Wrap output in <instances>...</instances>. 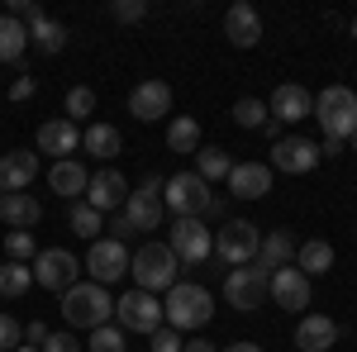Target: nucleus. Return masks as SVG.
Listing matches in <instances>:
<instances>
[{"instance_id":"22","label":"nucleus","mask_w":357,"mask_h":352,"mask_svg":"<svg viewBox=\"0 0 357 352\" xmlns=\"http://www.w3.org/2000/svg\"><path fill=\"white\" fill-rule=\"evenodd\" d=\"M33 176H38V153H5L0 158V190L10 195V190H24L33 186Z\"/></svg>"},{"instance_id":"51","label":"nucleus","mask_w":357,"mask_h":352,"mask_svg":"<svg viewBox=\"0 0 357 352\" xmlns=\"http://www.w3.org/2000/svg\"><path fill=\"white\" fill-rule=\"evenodd\" d=\"M0 200H5V190H0Z\"/></svg>"},{"instance_id":"19","label":"nucleus","mask_w":357,"mask_h":352,"mask_svg":"<svg viewBox=\"0 0 357 352\" xmlns=\"http://www.w3.org/2000/svg\"><path fill=\"white\" fill-rule=\"evenodd\" d=\"M305 114H314V95H310L305 86H296V82H281L272 91V119H281V124H301Z\"/></svg>"},{"instance_id":"23","label":"nucleus","mask_w":357,"mask_h":352,"mask_svg":"<svg viewBox=\"0 0 357 352\" xmlns=\"http://www.w3.org/2000/svg\"><path fill=\"white\" fill-rule=\"evenodd\" d=\"M296 234H286V229H272L262 243H257V267L262 271H281V267H291L296 262Z\"/></svg>"},{"instance_id":"14","label":"nucleus","mask_w":357,"mask_h":352,"mask_svg":"<svg viewBox=\"0 0 357 352\" xmlns=\"http://www.w3.org/2000/svg\"><path fill=\"white\" fill-rule=\"evenodd\" d=\"M272 167L276 171H291V176H305V171H314L319 167V148L310 143V138H276L272 143Z\"/></svg>"},{"instance_id":"30","label":"nucleus","mask_w":357,"mask_h":352,"mask_svg":"<svg viewBox=\"0 0 357 352\" xmlns=\"http://www.w3.org/2000/svg\"><path fill=\"white\" fill-rule=\"evenodd\" d=\"M296 262H301L305 276H324V271L333 267V247L324 243V238H310V243L296 247Z\"/></svg>"},{"instance_id":"45","label":"nucleus","mask_w":357,"mask_h":352,"mask_svg":"<svg viewBox=\"0 0 357 352\" xmlns=\"http://www.w3.org/2000/svg\"><path fill=\"white\" fill-rule=\"evenodd\" d=\"M324 158H343V138H324V143H319V162H324Z\"/></svg>"},{"instance_id":"43","label":"nucleus","mask_w":357,"mask_h":352,"mask_svg":"<svg viewBox=\"0 0 357 352\" xmlns=\"http://www.w3.org/2000/svg\"><path fill=\"white\" fill-rule=\"evenodd\" d=\"M110 238H114V243H124V238H134V224H129V219L119 215V219L110 224Z\"/></svg>"},{"instance_id":"1","label":"nucleus","mask_w":357,"mask_h":352,"mask_svg":"<svg viewBox=\"0 0 357 352\" xmlns=\"http://www.w3.org/2000/svg\"><path fill=\"white\" fill-rule=\"evenodd\" d=\"M162 319H167V328H176V333H191V328H205L210 319H215V296H210L205 286H191V281H176V286L167 291Z\"/></svg>"},{"instance_id":"31","label":"nucleus","mask_w":357,"mask_h":352,"mask_svg":"<svg viewBox=\"0 0 357 352\" xmlns=\"http://www.w3.org/2000/svg\"><path fill=\"white\" fill-rule=\"evenodd\" d=\"M229 171H234V162H229L224 148H200L195 153V176L200 181H229Z\"/></svg>"},{"instance_id":"36","label":"nucleus","mask_w":357,"mask_h":352,"mask_svg":"<svg viewBox=\"0 0 357 352\" xmlns=\"http://www.w3.org/2000/svg\"><path fill=\"white\" fill-rule=\"evenodd\" d=\"M91 352H124V328H114V324H100V328H91V343H86Z\"/></svg>"},{"instance_id":"29","label":"nucleus","mask_w":357,"mask_h":352,"mask_svg":"<svg viewBox=\"0 0 357 352\" xmlns=\"http://www.w3.org/2000/svg\"><path fill=\"white\" fill-rule=\"evenodd\" d=\"M29 43H33L38 53L53 57V53H62V48H67V29L43 15V20H33V24H29Z\"/></svg>"},{"instance_id":"42","label":"nucleus","mask_w":357,"mask_h":352,"mask_svg":"<svg viewBox=\"0 0 357 352\" xmlns=\"http://www.w3.org/2000/svg\"><path fill=\"white\" fill-rule=\"evenodd\" d=\"M33 95V77H15V86H10V100H29Z\"/></svg>"},{"instance_id":"40","label":"nucleus","mask_w":357,"mask_h":352,"mask_svg":"<svg viewBox=\"0 0 357 352\" xmlns=\"http://www.w3.org/2000/svg\"><path fill=\"white\" fill-rule=\"evenodd\" d=\"M181 348H186V338L176 328H158L153 333V352H181Z\"/></svg>"},{"instance_id":"8","label":"nucleus","mask_w":357,"mask_h":352,"mask_svg":"<svg viewBox=\"0 0 357 352\" xmlns=\"http://www.w3.org/2000/svg\"><path fill=\"white\" fill-rule=\"evenodd\" d=\"M29 267H33V281H38L43 291H57V296H62V291H72V286H77V276H82V262H77L67 247H43Z\"/></svg>"},{"instance_id":"2","label":"nucleus","mask_w":357,"mask_h":352,"mask_svg":"<svg viewBox=\"0 0 357 352\" xmlns=\"http://www.w3.org/2000/svg\"><path fill=\"white\" fill-rule=\"evenodd\" d=\"M62 319L77 328H100L114 319V296L96 281H77L72 291H62Z\"/></svg>"},{"instance_id":"18","label":"nucleus","mask_w":357,"mask_h":352,"mask_svg":"<svg viewBox=\"0 0 357 352\" xmlns=\"http://www.w3.org/2000/svg\"><path fill=\"white\" fill-rule=\"evenodd\" d=\"M77 143H82L77 119H48V124H38V153H48L57 162H67L77 153Z\"/></svg>"},{"instance_id":"13","label":"nucleus","mask_w":357,"mask_h":352,"mask_svg":"<svg viewBox=\"0 0 357 352\" xmlns=\"http://www.w3.org/2000/svg\"><path fill=\"white\" fill-rule=\"evenodd\" d=\"M167 109H172V86L158 82V77H148V82H138L134 91H129V114H134L138 124L162 119Z\"/></svg>"},{"instance_id":"26","label":"nucleus","mask_w":357,"mask_h":352,"mask_svg":"<svg viewBox=\"0 0 357 352\" xmlns=\"http://www.w3.org/2000/svg\"><path fill=\"white\" fill-rule=\"evenodd\" d=\"M29 53V24L15 15H0V62H20Z\"/></svg>"},{"instance_id":"7","label":"nucleus","mask_w":357,"mask_h":352,"mask_svg":"<svg viewBox=\"0 0 357 352\" xmlns=\"http://www.w3.org/2000/svg\"><path fill=\"white\" fill-rule=\"evenodd\" d=\"M114 319H119V328L124 333H158L162 328V305H158V296H148V291H129V296L114 300Z\"/></svg>"},{"instance_id":"39","label":"nucleus","mask_w":357,"mask_h":352,"mask_svg":"<svg viewBox=\"0 0 357 352\" xmlns=\"http://www.w3.org/2000/svg\"><path fill=\"white\" fill-rule=\"evenodd\" d=\"M20 338H24V328L15 324L10 314H0V352H15V348H20Z\"/></svg>"},{"instance_id":"5","label":"nucleus","mask_w":357,"mask_h":352,"mask_svg":"<svg viewBox=\"0 0 357 352\" xmlns=\"http://www.w3.org/2000/svg\"><path fill=\"white\" fill-rule=\"evenodd\" d=\"M210 200H215V190H210V181H200L195 171H176V176L162 181V205L176 219H205Z\"/></svg>"},{"instance_id":"16","label":"nucleus","mask_w":357,"mask_h":352,"mask_svg":"<svg viewBox=\"0 0 357 352\" xmlns=\"http://www.w3.org/2000/svg\"><path fill=\"white\" fill-rule=\"evenodd\" d=\"M272 300L281 305V309H291V314H301L305 305H310V276H305L301 267H281L272 271Z\"/></svg>"},{"instance_id":"3","label":"nucleus","mask_w":357,"mask_h":352,"mask_svg":"<svg viewBox=\"0 0 357 352\" xmlns=\"http://www.w3.org/2000/svg\"><path fill=\"white\" fill-rule=\"evenodd\" d=\"M314 119H319L324 138H343L348 143L357 134V91H348V86H324L314 95Z\"/></svg>"},{"instance_id":"44","label":"nucleus","mask_w":357,"mask_h":352,"mask_svg":"<svg viewBox=\"0 0 357 352\" xmlns=\"http://www.w3.org/2000/svg\"><path fill=\"white\" fill-rule=\"evenodd\" d=\"M24 338H29V348H38V343H48V328H43V319H33V324L24 328Z\"/></svg>"},{"instance_id":"38","label":"nucleus","mask_w":357,"mask_h":352,"mask_svg":"<svg viewBox=\"0 0 357 352\" xmlns=\"http://www.w3.org/2000/svg\"><path fill=\"white\" fill-rule=\"evenodd\" d=\"M110 15L119 20V24H138V20L148 15V0H114V5H110Z\"/></svg>"},{"instance_id":"25","label":"nucleus","mask_w":357,"mask_h":352,"mask_svg":"<svg viewBox=\"0 0 357 352\" xmlns=\"http://www.w3.org/2000/svg\"><path fill=\"white\" fill-rule=\"evenodd\" d=\"M0 219H5L10 229H33V224L43 219V205H38L29 190H10V195L0 200Z\"/></svg>"},{"instance_id":"34","label":"nucleus","mask_w":357,"mask_h":352,"mask_svg":"<svg viewBox=\"0 0 357 352\" xmlns=\"http://www.w3.org/2000/svg\"><path fill=\"white\" fill-rule=\"evenodd\" d=\"M5 257H10V262H33V257H38L33 234H29V229H10V234H5Z\"/></svg>"},{"instance_id":"11","label":"nucleus","mask_w":357,"mask_h":352,"mask_svg":"<svg viewBox=\"0 0 357 352\" xmlns=\"http://www.w3.org/2000/svg\"><path fill=\"white\" fill-rule=\"evenodd\" d=\"M172 252H176V262H205L210 252H215V234L205 229V219H176L172 224Z\"/></svg>"},{"instance_id":"17","label":"nucleus","mask_w":357,"mask_h":352,"mask_svg":"<svg viewBox=\"0 0 357 352\" xmlns=\"http://www.w3.org/2000/svg\"><path fill=\"white\" fill-rule=\"evenodd\" d=\"M224 38L234 43V48H252L257 38H262V15H257V5H229V15H224Z\"/></svg>"},{"instance_id":"33","label":"nucleus","mask_w":357,"mask_h":352,"mask_svg":"<svg viewBox=\"0 0 357 352\" xmlns=\"http://www.w3.org/2000/svg\"><path fill=\"white\" fill-rule=\"evenodd\" d=\"M67 224L77 229V238H91V243L100 238V215H96L86 200H72V215H67Z\"/></svg>"},{"instance_id":"37","label":"nucleus","mask_w":357,"mask_h":352,"mask_svg":"<svg viewBox=\"0 0 357 352\" xmlns=\"http://www.w3.org/2000/svg\"><path fill=\"white\" fill-rule=\"evenodd\" d=\"M91 109H96V91H91V86H72V91H67V114L86 119Z\"/></svg>"},{"instance_id":"24","label":"nucleus","mask_w":357,"mask_h":352,"mask_svg":"<svg viewBox=\"0 0 357 352\" xmlns=\"http://www.w3.org/2000/svg\"><path fill=\"white\" fill-rule=\"evenodd\" d=\"M48 186H53L62 200H82L86 186H91V171H86L77 158H67V162H53V171H48Z\"/></svg>"},{"instance_id":"20","label":"nucleus","mask_w":357,"mask_h":352,"mask_svg":"<svg viewBox=\"0 0 357 352\" xmlns=\"http://www.w3.org/2000/svg\"><path fill=\"white\" fill-rule=\"evenodd\" d=\"M267 190H272V167L234 162V171H229V195H238V200H262Z\"/></svg>"},{"instance_id":"12","label":"nucleus","mask_w":357,"mask_h":352,"mask_svg":"<svg viewBox=\"0 0 357 352\" xmlns=\"http://www.w3.org/2000/svg\"><path fill=\"white\" fill-rule=\"evenodd\" d=\"M86 271L96 286H114L124 271H129V247L114 243V238H96L91 252H86Z\"/></svg>"},{"instance_id":"49","label":"nucleus","mask_w":357,"mask_h":352,"mask_svg":"<svg viewBox=\"0 0 357 352\" xmlns=\"http://www.w3.org/2000/svg\"><path fill=\"white\" fill-rule=\"evenodd\" d=\"M353 153H357V134H353Z\"/></svg>"},{"instance_id":"47","label":"nucleus","mask_w":357,"mask_h":352,"mask_svg":"<svg viewBox=\"0 0 357 352\" xmlns=\"http://www.w3.org/2000/svg\"><path fill=\"white\" fill-rule=\"evenodd\" d=\"M224 352H262V348H257V343H229Z\"/></svg>"},{"instance_id":"27","label":"nucleus","mask_w":357,"mask_h":352,"mask_svg":"<svg viewBox=\"0 0 357 352\" xmlns=\"http://www.w3.org/2000/svg\"><path fill=\"white\" fill-rule=\"evenodd\" d=\"M82 148L91 153V158H100V162H110L114 153L124 148V138H119V129H114V124H91V129L82 134Z\"/></svg>"},{"instance_id":"4","label":"nucleus","mask_w":357,"mask_h":352,"mask_svg":"<svg viewBox=\"0 0 357 352\" xmlns=\"http://www.w3.org/2000/svg\"><path fill=\"white\" fill-rule=\"evenodd\" d=\"M176 252L167 243H143L129 257V271H134V281H138V291H148V296H158V291H172L176 286Z\"/></svg>"},{"instance_id":"10","label":"nucleus","mask_w":357,"mask_h":352,"mask_svg":"<svg viewBox=\"0 0 357 352\" xmlns=\"http://www.w3.org/2000/svg\"><path fill=\"white\" fill-rule=\"evenodd\" d=\"M162 176H148L143 186L129 190V200H124V219L134 224V234H143V229H158L162 224Z\"/></svg>"},{"instance_id":"32","label":"nucleus","mask_w":357,"mask_h":352,"mask_svg":"<svg viewBox=\"0 0 357 352\" xmlns=\"http://www.w3.org/2000/svg\"><path fill=\"white\" fill-rule=\"evenodd\" d=\"M29 286H33V267H29V262H5V267H0V296L20 300Z\"/></svg>"},{"instance_id":"6","label":"nucleus","mask_w":357,"mask_h":352,"mask_svg":"<svg viewBox=\"0 0 357 352\" xmlns=\"http://www.w3.org/2000/svg\"><path fill=\"white\" fill-rule=\"evenodd\" d=\"M257 243H262V234H257L252 219H224L220 234H215V252H220L229 267H248V262H257Z\"/></svg>"},{"instance_id":"50","label":"nucleus","mask_w":357,"mask_h":352,"mask_svg":"<svg viewBox=\"0 0 357 352\" xmlns=\"http://www.w3.org/2000/svg\"><path fill=\"white\" fill-rule=\"evenodd\" d=\"M353 38H357V20H353Z\"/></svg>"},{"instance_id":"28","label":"nucleus","mask_w":357,"mask_h":352,"mask_svg":"<svg viewBox=\"0 0 357 352\" xmlns=\"http://www.w3.org/2000/svg\"><path fill=\"white\" fill-rule=\"evenodd\" d=\"M167 148H172V153H200V119L176 114V119L167 124Z\"/></svg>"},{"instance_id":"21","label":"nucleus","mask_w":357,"mask_h":352,"mask_svg":"<svg viewBox=\"0 0 357 352\" xmlns=\"http://www.w3.org/2000/svg\"><path fill=\"white\" fill-rule=\"evenodd\" d=\"M338 343V324L329 314H305L301 328H296V348L301 352H329Z\"/></svg>"},{"instance_id":"35","label":"nucleus","mask_w":357,"mask_h":352,"mask_svg":"<svg viewBox=\"0 0 357 352\" xmlns=\"http://www.w3.org/2000/svg\"><path fill=\"white\" fill-rule=\"evenodd\" d=\"M234 124H243V129H262V124H267V105L252 100V95H243V100L234 105Z\"/></svg>"},{"instance_id":"48","label":"nucleus","mask_w":357,"mask_h":352,"mask_svg":"<svg viewBox=\"0 0 357 352\" xmlns=\"http://www.w3.org/2000/svg\"><path fill=\"white\" fill-rule=\"evenodd\" d=\"M15 352H38V348H29V343H20V348H15Z\"/></svg>"},{"instance_id":"41","label":"nucleus","mask_w":357,"mask_h":352,"mask_svg":"<svg viewBox=\"0 0 357 352\" xmlns=\"http://www.w3.org/2000/svg\"><path fill=\"white\" fill-rule=\"evenodd\" d=\"M82 343H77V333L67 328V333H48V343H43V352H77Z\"/></svg>"},{"instance_id":"15","label":"nucleus","mask_w":357,"mask_h":352,"mask_svg":"<svg viewBox=\"0 0 357 352\" xmlns=\"http://www.w3.org/2000/svg\"><path fill=\"white\" fill-rule=\"evenodd\" d=\"M124 200H129V181H124L114 167H105V171L91 176V186H86V205H91L96 215H110L114 205H124Z\"/></svg>"},{"instance_id":"46","label":"nucleus","mask_w":357,"mask_h":352,"mask_svg":"<svg viewBox=\"0 0 357 352\" xmlns=\"http://www.w3.org/2000/svg\"><path fill=\"white\" fill-rule=\"evenodd\" d=\"M181 352H220V348H215V343H205V338H191Z\"/></svg>"},{"instance_id":"9","label":"nucleus","mask_w":357,"mask_h":352,"mask_svg":"<svg viewBox=\"0 0 357 352\" xmlns=\"http://www.w3.org/2000/svg\"><path fill=\"white\" fill-rule=\"evenodd\" d=\"M267 286H272V271H262L257 262L252 267H229V276H224V296H229L234 309H257L267 300Z\"/></svg>"}]
</instances>
